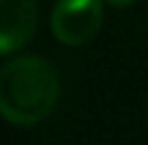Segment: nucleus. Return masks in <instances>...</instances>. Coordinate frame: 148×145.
Wrapping results in <instances>:
<instances>
[{
  "mask_svg": "<svg viewBox=\"0 0 148 145\" xmlns=\"http://www.w3.org/2000/svg\"><path fill=\"white\" fill-rule=\"evenodd\" d=\"M104 0H57L52 8V34L68 47L86 44L101 29Z\"/></svg>",
  "mask_w": 148,
  "mask_h": 145,
  "instance_id": "2",
  "label": "nucleus"
},
{
  "mask_svg": "<svg viewBox=\"0 0 148 145\" xmlns=\"http://www.w3.org/2000/svg\"><path fill=\"white\" fill-rule=\"evenodd\" d=\"M107 5H112V8H127V5H133L135 0H104Z\"/></svg>",
  "mask_w": 148,
  "mask_h": 145,
  "instance_id": "4",
  "label": "nucleus"
},
{
  "mask_svg": "<svg viewBox=\"0 0 148 145\" xmlns=\"http://www.w3.org/2000/svg\"><path fill=\"white\" fill-rule=\"evenodd\" d=\"M36 31V0H0V52L21 49Z\"/></svg>",
  "mask_w": 148,
  "mask_h": 145,
  "instance_id": "3",
  "label": "nucleus"
},
{
  "mask_svg": "<svg viewBox=\"0 0 148 145\" xmlns=\"http://www.w3.org/2000/svg\"><path fill=\"white\" fill-rule=\"evenodd\" d=\"M60 99L57 70L42 57H16L0 70V112L10 125L31 127L49 117Z\"/></svg>",
  "mask_w": 148,
  "mask_h": 145,
  "instance_id": "1",
  "label": "nucleus"
}]
</instances>
